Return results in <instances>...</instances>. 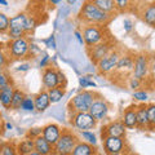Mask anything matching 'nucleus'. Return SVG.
<instances>
[{
    "mask_svg": "<svg viewBox=\"0 0 155 155\" xmlns=\"http://www.w3.org/2000/svg\"><path fill=\"white\" fill-rule=\"evenodd\" d=\"M80 22L84 25H100V26H106L111 19V14L106 13L104 11L94 5L89 0H85L81 5L79 14H78Z\"/></svg>",
    "mask_w": 155,
    "mask_h": 155,
    "instance_id": "nucleus-1",
    "label": "nucleus"
},
{
    "mask_svg": "<svg viewBox=\"0 0 155 155\" xmlns=\"http://www.w3.org/2000/svg\"><path fill=\"white\" fill-rule=\"evenodd\" d=\"M93 155H101V154H98V153H94V154H93Z\"/></svg>",
    "mask_w": 155,
    "mask_h": 155,
    "instance_id": "nucleus-58",
    "label": "nucleus"
},
{
    "mask_svg": "<svg viewBox=\"0 0 155 155\" xmlns=\"http://www.w3.org/2000/svg\"><path fill=\"white\" fill-rule=\"evenodd\" d=\"M128 85H129V88H130V89L138 91L140 88H141V85H142V81H141V80H138V79H136L134 76H130L129 79H128Z\"/></svg>",
    "mask_w": 155,
    "mask_h": 155,
    "instance_id": "nucleus-41",
    "label": "nucleus"
},
{
    "mask_svg": "<svg viewBox=\"0 0 155 155\" xmlns=\"http://www.w3.org/2000/svg\"><path fill=\"white\" fill-rule=\"evenodd\" d=\"M83 39H84V45L87 48H92L100 43L105 41L107 38V31H106L105 26L100 25H85L83 31Z\"/></svg>",
    "mask_w": 155,
    "mask_h": 155,
    "instance_id": "nucleus-4",
    "label": "nucleus"
},
{
    "mask_svg": "<svg viewBox=\"0 0 155 155\" xmlns=\"http://www.w3.org/2000/svg\"><path fill=\"white\" fill-rule=\"evenodd\" d=\"M0 5L7 7V5H8V2H7V0H0Z\"/></svg>",
    "mask_w": 155,
    "mask_h": 155,
    "instance_id": "nucleus-54",
    "label": "nucleus"
},
{
    "mask_svg": "<svg viewBox=\"0 0 155 155\" xmlns=\"http://www.w3.org/2000/svg\"><path fill=\"white\" fill-rule=\"evenodd\" d=\"M0 155H18L16 145L12 142L0 143Z\"/></svg>",
    "mask_w": 155,
    "mask_h": 155,
    "instance_id": "nucleus-29",
    "label": "nucleus"
},
{
    "mask_svg": "<svg viewBox=\"0 0 155 155\" xmlns=\"http://www.w3.org/2000/svg\"><path fill=\"white\" fill-rule=\"evenodd\" d=\"M98 93H96L94 91L89 89H83L79 93H76L69 102V111L71 114L74 113H85L89 111L93 101L97 98Z\"/></svg>",
    "mask_w": 155,
    "mask_h": 155,
    "instance_id": "nucleus-2",
    "label": "nucleus"
},
{
    "mask_svg": "<svg viewBox=\"0 0 155 155\" xmlns=\"http://www.w3.org/2000/svg\"><path fill=\"white\" fill-rule=\"evenodd\" d=\"M58 80H60V85L61 87H66V78L65 74L62 72L60 69H58Z\"/></svg>",
    "mask_w": 155,
    "mask_h": 155,
    "instance_id": "nucleus-47",
    "label": "nucleus"
},
{
    "mask_svg": "<svg viewBox=\"0 0 155 155\" xmlns=\"http://www.w3.org/2000/svg\"><path fill=\"white\" fill-rule=\"evenodd\" d=\"M40 53H41L40 47H39L38 44H35V43H30V47H28V54H30L31 57H35L38 54H40Z\"/></svg>",
    "mask_w": 155,
    "mask_h": 155,
    "instance_id": "nucleus-42",
    "label": "nucleus"
},
{
    "mask_svg": "<svg viewBox=\"0 0 155 155\" xmlns=\"http://www.w3.org/2000/svg\"><path fill=\"white\" fill-rule=\"evenodd\" d=\"M122 51L118 49V48H115L113 52H110L107 56L104 57L102 60H101L98 64L96 65L97 70H98L102 75H110L113 74L116 65H118V61L120 60V57H122Z\"/></svg>",
    "mask_w": 155,
    "mask_h": 155,
    "instance_id": "nucleus-7",
    "label": "nucleus"
},
{
    "mask_svg": "<svg viewBox=\"0 0 155 155\" xmlns=\"http://www.w3.org/2000/svg\"><path fill=\"white\" fill-rule=\"evenodd\" d=\"M132 76L141 80L142 83L146 81L150 76V57L146 53H138L134 56V66Z\"/></svg>",
    "mask_w": 155,
    "mask_h": 155,
    "instance_id": "nucleus-5",
    "label": "nucleus"
},
{
    "mask_svg": "<svg viewBox=\"0 0 155 155\" xmlns=\"http://www.w3.org/2000/svg\"><path fill=\"white\" fill-rule=\"evenodd\" d=\"M64 0H48V3L52 4V5H58V4H61Z\"/></svg>",
    "mask_w": 155,
    "mask_h": 155,
    "instance_id": "nucleus-50",
    "label": "nucleus"
},
{
    "mask_svg": "<svg viewBox=\"0 0 155 155\" xmlns=\"http://www.w3.org/2000/svg\"><path fill=\"white\" fill-rule=\"evenodd\" d=\"M133 98H134L136 101H140V102H145V101L149 98V94H147V92L138 89V91H134Z\"/></svg>",
    "mask_w": 155,
    "mask_h": 155,
    "instance_id": "nucleus-39",
    "label": "nucleus"
},
{
    "mask_svg": "<svg viewBox=\"0 0 155 155\" xmlns=\"http://www.w3.org/2000/svg\"><path fill=\"white\" fill-rule=\"evenodd\" d=\"M41 133H43V128H40V127H34V128L27 130L26 137L35 140L36 137H39V136H41Z\"/></svg>",
    "mask_w": 155,
    "mask_h": 155,
    "instance_id": "nucleus-40",
    "label": "nucleus"
},
{
    "mask_svg": "<svg viewBox=\"0 0 155 155\" xmlns=\"http://www.w3.org/2000/svg\"><path fill=\"white\" fill-rule=\"evenodd\" d=\"M30 155H41V154H39V153H36V151H32Z\"/></svg>",
    "mask_w": 155,
    "mask_h": 155,
    "instance_id": "nucleus-55",
    "label": "nucleus"
},
{
    "mask_svg": "<svg viewBox=\"0 0 155 155\" xmlns=\"http://www.w3.org/2000/svg\"><path fill=\"white\" fill-rule=\"evenodd\" d=\"M79 85H80L83 89H87V88H96V83L91 79V76H88V75H83V76L79 78Z\"/></svg>",
    "mask_w": 155,
    "mask_h": 155,
    "instance_id": "nucleus-35",
    "label": "nucleus"
},
{
    "mask_svg": "<svg viewBox=\"0 0 155 155\" xmlns=\"http://www.w3.org/2000/svg\"><path fill=\"white\" fill-rule=\"evenodd\" d=\"M70 123L78 130H91L94 129L97 125V120L91 115L89 111L85 113H74L70 116Z\"/></svg>",
    "mask_w": 155,
    "mask_h": 155,
    "instance_id": "nucleus-6",
    "label": "nucleus"
},
{
    "mask_svg": "<svg viewBox=\"0 0 155 155\" xmlns=\"http://www.w3.org/2000/svg\"><path fill=\"white\" fill-rule=\"evenodd\" d=\"M134 0H114L115 3V8H116V12H127L130 9Z\"/></svg>",
    "mask_w": 155,
    "mask_h": 155,
    "instance_id": "nucleus-30",
    "label": "nucleus"
},
{
    "mask_svg": "<svg viewBox=\"0 0 155 155\" xmlns=\"http://www.w3.org/2000/svg\"><path fill=\"white\" fill-rule=\"evenodd\" d=\"M16 149L18 155H30L32 151H35V142L32 138L25 137L16 145Z\"/></svg>",
    "mask_w": 155,
    "mask_h": 155,
    "instance_id": "nucleus-19",
    "label": "nucleus"
},
{
    "mask_svg": "<svg viewBox=\"0 0 155 155\" xmlns=\"http://www.w3.org/2000/svg\"><path fill=\"white\" fill-rule=\"evenodd\" d=\"M4 129H7V130H12L13 129V125L11 123H5L4 124Z\"/></svg>",
    "mask_w": 155,
    "mask_h": 155,
    "instance_id": "nucleus-52",
    "label": "nucleus"
},
{
    "mask_svg": "<svg viewBox=\"0 0 155 155\" xmlns=\"http://www.w3.org/2000/svg\"><path fill=\"white\" fill-rule=\"evenodd\" d=\"M75 36L78 39V41H79V44L80 45H84V39H83V34H81L80 31H75Z\"/></svg>",
    "mask_w": 155,
    "mask_h": 155,
    "instance_id": "nucleus-49",
    "label": "nucleus"
},
{
    "mask_svg": "<svg viewBox=\"0 0 155 155\" xmlns=\"http://www.w3.org/2000/svg\"><path fill=\"white\" fill-rule=\"evenodd\" d=\"M151 80L155 83V54H153L150 57V76Z\"/></svg>",
    "mask_w": 155,
    "mask_h": 155,
    "instance_id": "nucleus-45",
    "label": "nucleus"
},
{
    "mask_svg": "<svg viewBox=\"0 0 155 155\" xmlns=\"http://www.w3.org/2000/svg\"><path fill=\"white\" fill-rule=\"evenodd\" d=\"M89 2H92L94 5L98 7L101 11L109 13V14H111V16H113L114 13H116L114 0H89Z\"/></svg>",
    "mask_w": 155,
    "mask_h": 155,
    "instance_id": "nucleus-24",
    "label": "nucleus"
},
{
    "mask_svg": "<svg viewBox=\"0 0 155 155\" xmlns=\"http://www.w3.org/2000/svg\"><path fill=\"white\" fill-rule=\"evenodd\" d=\"M80 140L70 129H62L60 140L53 146V155H71L72 150Z\"/></svg>",
    "mask_w": 155,
    "mask_h": 155,
    "instance_id": "nucleus-3",
    "label": "nucleus"
},
{
    "mask_svg": "<svg viewBox=\"0 0 155 155\" xmlns=\"http://www.w3.org/2000/svg\"><path fill=\"white\" fill-rule=\"evenodd\" d=\"M44 44L47 48H49V49H56V39H54V35H51L48 36L45 40H44Z\"/></svg>",
    "mask_w": 155,
    "mask_h": 155,
    "instance_id": "nucleus-44",
    "label": "nucleus"
},
{
    "mask_svg": "<svg viewBox=\"0 0 155 155\" xmlns=\"http://www.w3.org/2000/svg\"><path fill=\"white\" fill-rule=\"evenodd\" d=\"M123 27H124V31L125 32H130L133 30V22L130 21L129 18H125L123 21Z\"/></svg>",
    "mask_w": 155,
    "mask_h": 155,
    "instance_id": "nucleus-46",
    "label": "nucleus"
},
{
    "mask_svg": "<svg viewBox=\"0 0 155 155\" xmlns=\"http://www.w3.org/2000/svg\"><path fill=\"white\" fill-rule=\"evenodd\" d=\"M125 125L123 124L122 120H115V122H110L107 125L102 128V137L105 136H115V137H125Z\"/></svg>",
    "mask_w": 155,
    "mask_h": 155,
    "instance_id": "nucleus-15",
    "label": "nucleus"
},
{
    "mask_svg": "<svg viewBox=\"0 0 155 155\" xmlns=\"http://www.w3.org/2000/svg\"><path fill=\"white\" fill-rule=\"evenodd\" d=\"M67 2V4H69V5H74V4L78 2V0H66Z\"/></svg>",
    "mask_w": 155,
    "mask_h": 155,
    "instance_id": "nucleus-53",
    "label": "nucleus"
},
{
    "mask_svg": "<svg viewBox=\"0 0 155 155\" xmlns=\"http://www.w3.org/2000/svg\"><path fill=\"white\" fill-rule=\"evenodd\" d=\"M0 71H3V70H2V69H0Z\"/></svg>",
    "mask_w": 155,
    "mask_h": 155,
    "instance_id": "nucleus-59",
    "label": "nucleus"
},
{
    "mask_svg": "<svg viewBox=\"0 0 155 155\" xmlns=\"http://www.w3.org/2000/svg\"><path fill=\"white\" fill-rule=\"evenodd\" d=\"M109 111H110V104L106 101L102 96H97V98L93 101L91 109H89V113L93 118L97 120V122H102L107 118L109 115Z\"/></svg>",
    "mask_w": 155,
    "mask_h": 155,
    "instance_id": "nucleus-11",
    "label": "nucleus"
},
{
    "mask_svg": "<svg viewBox=\"0 0 155 155\" xmlns=\"http://www.w3.org/2000/svg\"><path fill=\"white\" fill-rule=\"evenodd\" d=\"M141 18L146 25L155 28V3L147 4V5L142 9Z\"/></svg>",
    "mask_w": 155,
    "mask_h": 155,
    "instance_id": "nucleus-21",
    "label": "nucleus"
},
{
    "mask_svg": "<svg viewBox=\"0 0 155 155\" xmlns=\"http://www.w3.org/2000/svg\"><path fill=\"white\" fill-rule=\"evenodd\" d=\"M137 128L141 130H149V119H147V105H137Z\"/></svg>",
    "mask_w": 155,
    "mask_h": 155,
    "instance_id": "nucleus-18",
    "label": "nucleus"
},
{
    "mask_svg": "<svg viewBox=\"0 0 155 155\" xmlns=\"http://www.w3.org/2000/svg\"><path fill=\"white\" fill-rule=\"evenodd\" d=\"M49 61H51L49 54H47V53H43V57H41L40 62H39V67H40V69H45V67L49 66Z\"/></svg>",
    "mask_w": 155,
    "mask_h": 155,
    "instance_id": "nucleus-43",
    "label": "nucleus"
},
{
    "mask_svg": "<svg viewBox=\"0 0 155 155\" xmlns=\"http://www.w3.org/2000/svg\"><path fill=\"white\" fill-rule=\"evenodd\" d=\"M4 120H3V118H2V114H0V133H3V130H4Z\"/></svg>",
    "mask_w": 155,
    "mask_h": 155,
    "instance_id": "nucleus-51",
    "label": "nucleus"
},
{
    "mask_svg": "<svg viewBox=\"0 0 155 155\" xmlns=\"http://www.w3.org/2000/svg\"><path fill=\"white\" fill-rule=\"evenodd\" d=\"M127 155H137V154H134V153H128Z\"/></svg>",
    "mask_w": 155,
    "mask_h": 155,
    "instance_id": "nucleus-57",
    "label": "nucleus"
},
{
    "mask_svg": "<svg viewBox=\"0 0 155 155\" xmlns=\"http://www.w3.org/2000/svg\"><path fill=\"white\" fill-rule=\"evenodd\" d=\"M25 92L16 88L14 89V93H13V98H12V104H11V109L12 110H17V109H21V105L25 100Z\"/></svg>",
    "mask_w": 155,
    "mask_h": 155,
    "instance_id": "nucleus-27",
    "label": "nucleus"
},
{
    "mask_svg": "<svg viewBox=\"0 0 155 155\" xmlns=\"http://www.w3.org/2000/svg\"><path fill=\"white\" fill-rule=\"evenodd\" d=\"M9 54H8V49H7V45H4L0 43V69L4 70V67L8 65L9 62Z\"/></svg>",
    "mask_w": 155,
    "mask_h": 155,
    "instance_id": "nucleus-31",
    "label": "nucleus"
},
{
    "mask_svg": "<svg viewBox=\"0 0 155 155\" xmlns=\"http://www.w3.org/2000/svg\"><path fill=\"white\" fill-rule=\"evenodd\" d=\"M9 21H11V18H9L5 13L0 12V34H8Z\"/></svg>",
    "mask_w": 155,
    "mask_h": 155,
    "instance_id": "nucleus-33",
    "label": "nucleus"
},
{
    "mask_svg": "<svg viewBox=\"0 0 155 155\" xmlns=\"http://www.w3.org/2000/svg\"><path fill=\"white\" fill-rule=\"evenodd\" d=\"M28 16L22 12V13H18L16 16H13L9 21V28L13 27V28H23L25 30V26H26V21H27Z\"/></svg>",
    "mask_w": 155,
    "mask_h": 155,
    "instance_id": "nucleus-25",
    "label": "nucleus"
},
{
    "mask_svg": "<svg viewBox=\"0 0 155 155\" xmlns=\"http://www.w3.org/2000/svg\"><path fill=\"white\" fill-rule=\"evenodd\" d=\"M23 36H26V32L23 28H13L11 27L8 31V38L11 40H16V39H21Z\"/></svg>",
    "mask_w": 155,
    "mask_h": 155,
    "instance_id": "nucleus-36",
    "label": "nucleus"
},
{
    "mask_svg": "<svg viewBox=\"0 0 155 155\" xmlns=\"http://www.w3.org/2000/svg\"><path fill=\"white\" fill-rule=\"evenodd\" d=\"M41 83L45 91H49L52 88L60 85V80H58V69L54 66H48L41 71Z\"/></svg>",
    "mask_w": 155,
    "mask_h": 155,
    "instance_id": "nucleus-13",
    "label": "nucleus"
},
{
    "mask_svg": "<svg viewBox=\"0 0 155 155\" xmlns=\"http://www.w3.org/2000/svg\"><path fill=\"white\" fill-rule=\"evenodd\" d=\"M30 64H21V65H18V67H17V71H21V72H23V71H27L28 69H30Z\"/></svg>",
    "mask_w": 155,
    "mask_h": 155,
    "instance_id": "nucleus-48",
    "label": "nucleus"
},
{
    "mask_svg": "<svg viewBox=\"0 0 155 155\" xmlns=\"http://www.w3.org/2000/svg\"><path fill=\"white\" fill-rule=\"evenodd\" d=\"M128 153H120V154H114V155H127Z\"/></svg>",
    "mask_w": 155,
    "mask_h": 155,
    "instance_id": "nucleus-56",
    "label": "nucleus"
},
{
    "mask_svg": "<svg viewBox=\"0 0 155 155\" xmlns=\"http://www.w3.org/2000/svg\"><path fill=\"white\" fill-rule=\"evenodd\" d=\"M114 49H115V43L111 40V39H106L105 41L100 43V44H97L92 48H88V54H89L91 61L93 62L94 65H97L104 57H106Z\"/></svg>",
    "mask_w": 155,
    "mask_h": 155,
    "instance_id": "nucleus-9",
    "label": "nucleus"
},
{
    "mask_svg": "<svg viewBox=\"0 0 155 155\" xmlns=\"http://www.w3.org/2000/svg\"><path fill=\"white\" fill-rule=\"evenodd\" d=\"M28 47H30V41L27 40L26 36L16 39V40H11L7 44L8 54L14 60H21V58L28 56Z\"/></svg>",
    "mask_w": 155,
    "mask_h": 155,
    "instance_id": "nucleus-8",
    "label": "nucleus"
},
{
    "mask_svg": "<svg viewBox=\"0 0 155 155\" xmlns=\"http://www.w3.org/2000/svg\"><path fill=\"white\" fill-rule=\"evenodd\" d=\"M147 119H149V130H155V104L147 105Z\"/></svg>",
    "mask_w": 155,
    "mask_h": 155,
    "instance_id": "nucleus-32",
    "label": "nucleus"
},
{
    "mask_svg": "<svg viewBox=\"0 0 155 155\" xmlns=\"http://www.w3.org/2000/svg\"><path fill=\"white\" fill-rule=\"evenodd\" d=\"M38 25V21H36V18L34 17V16H28L27 18V21H26V26H25V32L28 34V32H31L34 28L36 27Z\"/></svg>",
    "mask_w": 155,
    "mask_h": 155,
    "instance_id": "nucleus-38",
    "label": "nucleus"
},
{
    "mask_svg": "<svg viewBox=\"0 0 155 155\" xmlns=\"http://www.w3.org/2000/svg\"><path fill=\"white\" fill-rule=\"evenodd\" d=\"M34 101H35V110L39 111V113L45 111L51 106V104H52L51 100H49L48 91H45V89L40 91L36 96H34Z\"/></svg>",
    "mask_w": 155,
    "mask_h": 155,
    "instance_id": "nucleus-17",
    "label": "nucleus"
},
{
    "mask_svg": "<svg viewBox=\"0 0 155 155\" xmlns=\"http://www.w3.org/2000/svg\"><path fill=\"white\" fill-rule=\"evenodd\" d=\"M133 66H134V54H132V53H123L113 72V76L115 75L127 79V78H129V75H132Z\"/></svg>",
    "mask_w": 155,
    "mask_h": 155,
    "instance_id": "nucleus-10",
    "label": "nucleus"
},
{
    "mask_svg": "<svg viewBox=\"0 0 155 155\" xmlns=\"http://www.w3.org/2000/svg\"><path fill=\"white\" fill-rule=\"evenodd\" d=\"M80 137H81V141L89 143L94 147L97 146V137L92 130H80Z\"/></svg>",
    "mask_w": 155,
    "mask_h": 155,
    "instance_id": "nucleus-28",
    "label": "nucleus"
},
{
    "mask_svg": "<svg viewBox=\"0 0 155 155\" xmlns=\"http://www.w3.org/2000/svg\"><path fill=\"white\" fill-rule=\"evenodd\" d=\"M34 142H35V151L36 153L41 154V155H53V146L43 136L36 137L34 140Z\"/></svg>",
    "mask_w": 155,
    "mask_h": 155,
    "instance_id": "nucleus-20",
    "label": "nucleus"
},
{
    "mask_svg": "<svg viewBox=\"0 0 155 155\" xmlns=\"http://www.w3.org/2000/svg\"><path fill=\"white\" fill-rule=\"evenodd\" d=\"M122 122L127 129L137 128V105L128 106V107L124 110L123 116H122Z\"/></svg>",
    "mask_w": 155,
    "mask_h": 155,
    "instance_id": "nucleus-16",
    "label": "nucleus"
},
{
    "mask_svg": "<svg viewBox=\"0 0 155 155\" xmlns=\"http://www.w3.org/2000/svg\"><path fill=\"white\" fill-rule=\"evenodd\" d=\"M61 134H62V129H61L60 125L56 124V123H49V124H47L43 127L41 136L52 145V146L56 145V142L60 140Z\"/></svg>",
    "mask_w": 155,
    "mask_h": 155,
    "instance_id": "nucleus-14",
    "label": "nucleus"
},
{
    "mask_svg": "<svg viewBox=\"0 0 155 155\" xmlns=\"http://www.w3.org/2000/svg\"><path fill=\"white\" fill-rule=\"evenodd\" d=\"M14 89H16V88H14V85L11 84V85H8L4 89L0 91V104H2L3 107L11 109V104H12Z\"/></svg>",
    "mask_w": 155,
    "mask_h": 155,
    "instance_id": "nucleus-22",
    "label": "nucleus"
},
{
    "mask_svg": "<svg viewBox=\"0 0 155 155\" xmlns=\"http://www.w3.org/2000/svg\"><path fill=\"white\" fill-rule=\"evenodd\" d=\"M11 84H13L11 75H9L7 71H4V70L0 71V91L4 89L8 85H11Z\"/></svg>",
    "mask_w": 155,
    "mask_h": 155,
    "instance_id": "nucleus-34",
    "label": "nucleus"
},
{
    "mask_svg": "<svg viewBox=\"0 0 155 155\" xmlns=\"http://www.w3.org/2000/svg\"><path fill=\"white\" fill-rule=\"evenodd\" d=\"M21 110L23 111H34L35 110V101H34V97L26 96L23 102L21 105Z\"/></svg>",
    "mask_w": 155,
    "mask_h": 155,
    "instance_id": "nucleus-37",
    "label": "nucleus"
},
{
    "mask_svg": "<svg viewBox=\"0 0 155 155\" xmlns=\"http://www.w3.org/2000/svg\"><path fill=\"white\" fill-rule=\"evenodd\" d=\"M94 153H97L94 146H92V145L87 143V142L80 140V141L76 143L74 150H72L71 155H93Z\"/></svg>",
    "mask_w": 155,
    "mask_h": 155,
    "instance_id": "nucleus-23",
    "label": "nucleus"
},
{
    "mask_svg": "<svg viewBox=\"0 0 155 155\" xmlns=\"http://www.w3.org/2000/svg\"><path fill=\"white\" fill-rule=\"evenodd\" d=\"M102 145L106 155H114L124 153L125 150V140L115 136H105L102 137Z\"/></svg>",
    "mask_w": 155,
    "mask_h": 155,
    "instance_id": "nucleus-12",
    "label": "nucleus"
},
{
    "mask_svg": "<svg viewBox=\"0 0 155 155\" xmlns=\"http://www.w3.org/2000/svg\"><path fill=\"white\" fill-rule=\"evenodd\" d=\"M65 87H61V85H58L56 87V88H52L48 91V94H49V100H51V102L52 104H57V102H60V101L65 97Z\"/></svg>",
    "mask_w": 155,
    "mask_h": 155,
    "instance_id": "nucleus-26",
    "label": "nucleus"
}]
</instances>
